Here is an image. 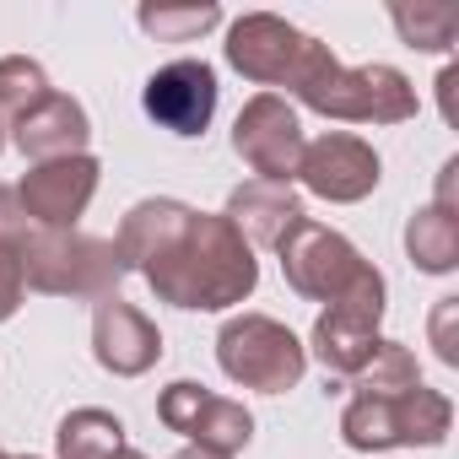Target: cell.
I'll list each match as a JSON object with an SVG mask.
<instances>
[{
	"label": "cell",
	"instance_id": "obj_27",
	"mask_svg": "<svg viewBox=\"0 0 459 459\" xmlns=\"http://www.w3.org/2000/svg\"><path fill=\"white\" fill-rule=\"evenodd\" d=\"M454 87H459V65H443V76H437V103H443V119H448V125H459V108H454Z\"/></svg>",
	"mask_w": 459,
	"mask_h": 459
},
{
	"label": "cell",
	"instance_id": "obj_11",
	"mask_svg": "<svg viewBox=\"0 0 459 459\" xmlns=\"http://www.w3.org/2000/svg\"><path fill=\"white\" fill-rule=\"evenodd\" d=\"M98 178H103V168L92 152L60 157V162H33L17 184V205L39 233H71L98 195Z\"/></svg>",
	"mask_w": 459,
	"mask_h": 459
},
{
	"label": "cell",
	"instance_id": "obj_20",
	"mask_svg": "<svg viewBox=\"0 0 459 459\" xmlns=\"http://www.w3.org/2000/svg\"><path fill=\"white\" fill-rule=\"evenodd\" d=\"M135 28L157 44H195L211 28H221V6L216 0H195V6H141Z\"/></svg>",
	"mask_w": 459,
	"mask_h": 459
},
{
	"label": "cell",
	"instance_id": "obj_17",
	"mask_svg": "<svg viewBox=\"0 0 459 459\" xmlns=\"http://www.w3.org/2000/svg\"><path fill=\"white\" fill-rule=\"evenodd\" d=\"M189 216H195V205H184V200H173V195H146V200H135V205L125 211V221H119V233H114L119 271H141Z\"/></svg>",
	"mask_w": 459,
	"mask_h": 459
},
{
	"label": "cell",
	"instance_id": "obj_28",
	"mask_svg": "<svg viewBox=\"0 0 459 459\" xmlns=\"http://www.w3.org/2000/svg\"><path fill=\"white\" fill-rule=\"evenodd\" d=\"M173 459H227V454H211V448H195V443H189V448H178Z\"/></svg>",
	"mask_w": 459,
	"mask_h": 459
},
{
	"label": "cell",
	"instance_id": "obj_10",
	"mask_svg": "<svg viewBox=\"0 0 459 459\" xmlns=\"http://www.w3.org/2000/svg\"><path fill=\"white\" fill-rule=\"evenodd\" d=\"M384 178V157L373 152V141L351 135V130H325L319 141L303 146V162H298V178L314 200H330V205H357L378 189Z\"/></svg>",
	"mask_w": 459,
	"mask_h": 459
},
{
	"label": "cell",
	"instance_id": "obj_25",
	"mask_svg": "<svg viewBox=\"0 0 459 459\" xmlns=\"http://www.w3.org/2000/svg\"><path fill=\"white\" fill-rule=\"evenodd\" d=\"M454 319H459V298H437V308H432V346H437V362H448V368H459Z\"/></svg>",
	"mask_w": 459,
	"mask_h": 459
},
{
	"label": "cell",
	"instance_id": "obj_32",
	"mask_svg": "<svg viewBox=\"0 0 459 459\" xmlns=\"http://www.w3.org/2000/svg\"><path fill=\"white\" fill-rule=\"evenodd\" d=\"M22 459H39V454H22Z\"/></svg>",
	"mask_w": 459,
	"mask_h": 459
},
{
	"label": "cell",
	"instance_id": "obj_21",
	"mask_svg": "<svg viewBox=\"0 0 459 459\" xmlns=\"http://www.w3.org/2000/svg\"><path fill=\"white\" fill-rule=\"evenodd\" d=\"M421 384V368H416V351L405 341H378L373 357L362 362V373L351 378V394H405Z\"/></svg>",
	"mask_w": 459,
	"mask_h": 459
},
{
	"label": "cell",
	"instance_id": "obj_13",
	"mask_svg": "<svg viewBox=\"0 0 459 459\" xmlns=\"http://www.w3.org/2000/svg\"><path fill=\"white\" fill-rule=\"evenodd\" d=\"M92 362L114 378H141L162 362V330L114 292L92 303Z\"/></svg>",
	"mask_w": 459,
	"mask_h": 459
},
{
	"label": "cell",
	"instance_id": "obj_7",
	"mask_svg": "<svg viewBox=\"0 0 459 459\" xmlns=\"http://www.w3.org/2000/svg\"><path fill=\"white\" fill-rule=\"evenodd\" d=\"M157 421L178 437H189L195 448H211V454H244L255 443V411L233 394H216L195 378H173L162 394H157Z\"/></svg>",
	"mask_w": 459,
	"mask_h": 459
},
{
	"label": "cell",
	"instance_id": "obj_1",
	"mask_svg": "<svg viewBox=\"0 0 459 459\" xmlns=\"http://www.w3.org/2000/svg\"><path fill=\"white\" fill-rule=\"evenodd\" d=\"M157 303L184 314H227L260 287V260L221 211H195L178 233L135 271Z\"/></svg>",
	"mask_w": 459,
	"mask_h": 459
},
{
	"label": "cell",
	"instance_id": "obj_24",
	"mask_svg": "<svg viewBox=\"0 0 459 459\" xmlns=\"http://www.w3.org/2000/svg\"><path fill=\"white\" fill-rule=\"evenodd\" d=\"M28 303V276H22V255L17 244H0V325H12Z\"/></svg>",
	"mask_w": 459,
	"mask_h": 459
},
{
	"label": "cell",
	"instance_id": "obj_9",
	"mask_svg": "<svg viewBox=\"0 0 459 459\" xmlns=\"http://www.w3.org/2000/svg\"><path fill=\"white\" fill-rule=\"evenodd\" d=\"M308 39L314 33L292 28L276 12H244L238 22H227L221 55H227V65H233L244 82L276 92V87H292V76H298V65L308 55Z\"/></svg>",
	"mask_w": 459,
	"mask_h": 459
},
{
	"label": "cell",
	"instance_id": "obj_30",
	"mask_svg": "<svg viewBox=\"0 0 459 459\" xmlns=\"http://www.w3.org/2000/svg\"><path fill=\"white\" fill-rule=\"evenodd\" d=\"M0 152H6V125H0Z\"/></svg>",
	"mask_w": 459,
	"mask_h": 459
},
{
	"label": "cell",
	"instance_id": "obj_18",
	"mask_svg": "<svg viewBox=\"0 0 459 459\" xmlns=\"http://www.w3.org/2000/svg\"><path fill=\"white\" fill-rule=\"evenodd\" d=\"M405 260L421 276H454L459 271V211L443 205H416L405 216Z\"/></svg>",
	"mask_w": 459,
	"mask_h": 459
},
{
	"label": "cell",
	"instance_id": "obj_4",
	"mask_svg": "<svg viewBox=\"0 0 459 459\" xmlns=\"http://www.w3.org/2000/svg\"><path fill=\"white\" fill-rule=\"evenodd\" d=\"M454 427L448 394L416 384L405 394H351L341 411V443L357 454L384 448H437Z\"/></svg>",
	"mask_w": 459,
	"mask_h": 459
},
{
	"label": "cell",
	"instance_id": "obj_6",
	"mask_svg": "<svg viewBox=\"0 0 459 459\" xmlns=\"http://www.w3.org/2000/svg\"><path fill=\"white\" fill-rule=\"evenodd\" d=\"M276 260H281L287 287H292L298 298H308V303H325V308L341 303V298L373 271V260H362L346 233H335V227H325V221H314V216H303L292 233L276 244Z\"/></svg>",
	"mask_w": 459,
	"mask_h": 459
},
{
	"label": "cell",
	"instance_id": "obj_14",
	"mask_svg": "<svg viewBox=\"0 0 459 459\" xmlns=\"http://www.w3.org/2000/svg\"><path fill=\"white\" fill-rule=\"evenodd\" d=\"M92 141V114L82 98L71 92H49L39 108H28L22 119L6 125V146H17L28 162H60V157H82Z\"/></svg>",
	"mask_w": 459,
	"mask_h": 459
},
{
	"label": "cell",
	"instance_id": "obj_31",
	"mask_svg": "<svg viewBox=\"0 0 459 459\" xmlns=\"http://www.w3.org/2000/svg\"><path fill=\"white\" fill-rule=\"evenodd\" d=\"M0 459H12V454H6V448H0Z\"/></svg>",
	"mask_w": 459,
	"mask_h": 459
},
{
	"label": "cell",
	"instance_id": "obj_16",
	"mask_svg": "<svg viewBox=\"0 0 459 459\" xmlns=\"http://www.w3.org/2000/svg\"><path fill=\"white\" fill-rule=\"evenodd\" d=\"M378 325H384V319H373V314H362V308H325V314L314 319L303 351H308L330 378H346V384H351V378L362 373V362L373 357V346L384 341Z\"/></svg>",
	"mask_w": 459,
	"mask_h": 459
},
{
	"label": "cell",
	"instance_id": "obj_19",
	"mask_svg": "<svg viewBox=\"0 0 459 459\" xmlns=\"http://www.w3.org/2000/svg\"><path fill=\"white\" fill-rule=\"evenodd\" d=\"M125 448V421L103 405H76L55 427V459H114Z\"/></svg>",
	"mask_w": 459,
	"mask_h": 459
},
{
	"label": "cell",
	"instance_id": "obj_3",
	"mask_svg": "<svg viewBox=\"0 0 459 459\" xmlns=\"http://www.w3.org/2000/svg\"><path fill=\"white\" fill-rule=\"evenodd\" d=\"M17 255H22V276L33 292L44 298H71V303H103L119 292L125 271H119V255L108 238H92L82 227L71 233H22L17 238Z\"/></svg>",
	"mask_w": 459,
	"mask_h": 459
},
{
	"label": "cell",
	"instance_id": "obj_8",
	"mask_svg": "<svg viewBox=\"0 0 459 459\" xmlns=\"http://www.w3.org/2000/svg\"><path fill=\"white\" fill-rule=\"evenodd\" d=\"M303 146H308L303 119H298L292 98H281V92H255L233 119V152L265 184H292L298 162H303Z\"/></svg>",
	"mask_w": 459,
	"mask_h": 459
},
{
	"label": "cell",
	"instance_id": "obj_23",
	"mask_svg": "<svg viewBox=\"0 0 459 459\" xmlns=\"http://www.w3.org/2000/svg\"><path fill=\"white\" fill-rule=\"evenodd\" d=\"M389 22L421 55H448L454 49V33H459V12L454 6H416V12L411 6H389Z\"/></svg>",
	"mask_w": 459,
	"mask_h": 459
},
{
	"label": "cell",
	"instance_id": "obj_15",
	"mask_svg": "<svg viewBox=\"0 0 459 459\" xmlns=\"http://www.w3.org/2000/svg\"><path fill=\"white\" fill-rule=\"evenodd\" d=\"M221 216L238 227V238H244L249 249H276L308 211H303V195H298L292 184L249 178V184H238L233 195H227V211H221Z\"/></svg>",
	"mask_w": 459,
	"mask_h": 459
},
{
	"label": "cell",
	"instance_id": "obj_22",
	"mask_svg": "<svg viewBox=\"0 0 459 459\" xmlns=\"http://www.w3.org/2000/svg\"><path fill=\"white\" fill-rule=\"evenodd\" d=\"M49 71L28 55H0V125L22 119L28 108H39L49 98Z\"/></svg>",
	"mask_w": 459,
	"mask_h": 459
},
{
	"label": "cell",
	"instance_id": "obj_5",
	"mask_svg": "<svg viewBox=\"0 0 459 459\" xmlns=\"http://www.w3.org/2000/svg\"><path fill=\"white\" fill-rule=\"evenodd\" d=\"M216 362L238 389H255V394H287L308 373L303 341L271 314H233L227 319L216 335Z\"/></svg>",
	"mask_w": 459,
	"mask_h": 459
},
{
	"label": "cell",
	"instance_id": "obj_29",
	"mask_svg": "<svg viewBox=\"0 0 459 459\" xmlns=\"http://www.w3.org/2000/svg\"><path fill=\"white\" fill-rule=\"evenodd\" d=\"M114 459H146V454H141V448H130V443H125V448H119V454H114Z\"/></svg>",
	"mask_w": 459,
	"mask_h": 459
},
{
	"label": "cell",
	"instance_id": "obj_12",
	"mask_svg": "<svg viewBox=\"0 0 459 459\" xmlns=\"http://www.w3.org/2000/svg\"><path fill=\"white\" fill-rule=\"evenodd\" d=\"M216 98H221V87H216V71H211L205 60H168V65L152 71L146 87H141L146 119H152L157 130L178 135V141H195V135L211 130Z\"/></svg>",
	"mask_w": 459,
	"mask_h": 459
},
{
	"label": "cell",
	"instance_id": "obj_2",
	"mask_svg": "<svg viewBox=\"0 0 459 459\" xmlns=\"http://www.w3.org/2000/svg\"><path fill=\"white\" fill-rule=\"evenodd\" d=\"M287 92L303 108L325 114V119H341V125H405L421 108L405 71H394V65H346L319 39H308V55H303Z\"/></svg>",
	"mask_w": 459,
	"mask_h": 459
},
{
	"label": "cell",
	"instance_id": "obj_26",
	"mask_svg": "<svg viewBox=\"0 0 459 459\" xmlns=\"http://www.w3.org/2000/svg\"><path fill=\"white\" fill-rule=\"evenodd\" d=\"M22 233H28V216H22V205H17V189L0 184V244H17Z\"/></svg>",
	"mask_w": 459,
	"mask_h": 459
}]
</instances>
